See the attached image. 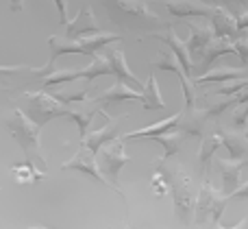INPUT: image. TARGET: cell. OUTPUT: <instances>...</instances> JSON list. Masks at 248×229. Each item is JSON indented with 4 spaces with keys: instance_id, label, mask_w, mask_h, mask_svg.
<instances>
[{
    "instance_id": "1",
    "label": "cell",
    "mask_w": 248,
    "mask_h": 229,
    "mask_svg": "<svg viewBox=\"0 0 248 229\" xmlns=\"http://www.w3.org/2000/svg\"><path fill=\"white\" fill-rule=\"evenodd\" d=\"M0 122L7 129V133L11 135L17 142L22 155H24L26 162H33L39 168H46V157L42 153V147H39V138H42V127L37 122H33L29 116L24 114V109H13V112L0 114Z\"/></svg>"
},
{
    "instance_id": "2",
    "label": "cell",
    "mask_w": 248,
    "mask_h": 229,
    "mask_svg": "<svg viewBox=\"0 0 248 229\" xmlns=\"http://www.w3.org/2000/svg\"><path fill=\"white\" fill-rule=\"evenodd\" d=\"M24 114L33 122H37L39 127H44L46 122L55 120V118H61V116L68 118L70 109L61 100H57L52 94H46V92H26Z\"/></svg>"
},
{
    "instance_id": "3",
    "label": "cell",
    "mask_w": 248,
    "mask_h": 229,
    "mask_svg": "<svg viewBox=\"0 0 248 229\" xmlns=\"http://www.w3.org/2000/svg\"><path fill=\"white\" fill-rule=\"evenodd\" d=\"M96 162H98V168H100V173H103V177L107 179V186H111L113 190H118L122 195V190L118 188V175H120L122 168L128 164V155L124 153L122 138L113 140L107 147L100 148V151L96 153Z\"/></svg>"
},
{
    "instance_id": "4",
    "label": "cell",
    "mask_w": 248,
    "mask_h": 229,
    "mask_svg": "<svg viewBox=\"0 0 248 229\" xmlns=\"http://www.w3.org/2000/svg\"><path fill=\"white\" fill-rule=\"evenodd\" d=\"M227 203H229V196L224 195V192H218L216 188H211L209 181H205L201 192H198V199H196L194 221H196L198 225H205V223H209V221L218 225Z\"/></svg>"
},
{
    "instance_id": "5",
    "label": "cell",
    "mask_w": 248,
    "mask_h": 229,
    "mask_svg": "<svg viewBox=\"0 0 248 229\" xmlns=\"http://www.w3.org/2000/svg\"><path fill=\"white\" fill-rule=\"evenodd\" d=\"M196 199L198 196L192 192V183L187 177L179 175L172 181V203H174V214L179 216L181 223H189L196 210Z\"/></svg>"
},
{
    "instance_id": "6",
    "label": "cell",
    "mask_w": 248,
    "mask_h": 229,
    "mask_svg": "<svg viewBox=\"0 0 248 229\" xmlns=\"http://www.w3.org/2000/svg\"><path fill=\"white\" fill-rule=\"evenodd\" d=\"M61 170H77V173H83L87 177H92L96 183H107V179L103 177L98 168V162H96V153H92L90 148L81 147L68 162L61 164Z\"/></svg>"
},
{
    "instance_id": "7",
    "label": "cell",
    "mask_w": 248,
    "mask_h": 229,
    "mask_svg": "<svg viewBox=\"0 0 248 229\" xmlns=\"http://www.w3.org/2000/svg\"><path fill=\"white\" fill-rule=\"evenodd\" d=\"M98 33H100V26L96 24L94 16H92V9L87 4H83L78 9L77 17L65 24V37L68 39H81V37H90V35H98Z\"/></svg>"
},
{
    "instance_id": "8",
    "label": "cell",
    "mask_w": 248,
    "mask_h": 229,
    "mask_svg": "<svg viewBox=\"0 0 248 229\" xmlns=\"http://www.w3.org/2000/svg\"><path fill=\"white\" fill-rule=\"evenodd\" d=\"M107 59H109V64H111V72H113V77H118V81L124 83V85H128V87H133V90H137V92H144L146 85L128 70L126 59H124V52L120 48H109Z\"/></svg>"
},
{
    "instance_id": "9",
    "label": "cell",
    "mask_w": 248,
    "mask_h": 229,
    "mask_svg": "<svg viewBox=\"0 0 248 229\" xmlns=\"http://www.w3.org/2000/svg\"><path fill=\"white\" fill-rule=\"evenodd\" d=\"M181 122H183V112H176L174 116L166 118V120H161V122H155V125H150V127H144V129H137V131H131V133L122 135V140L157 138V135H163V133H179Z\"/></svg>"
},
{
    "instance_id": "10",
    "label": "cell",
    "mask_w": 248,
    "mask_h": 229,
    "mask_svg": "<svg viewBox=\"0 0 248 229\" xmlns=\"http://www.w3.org/2000/svg\"><path fill=\"white\" fill-rule=\"evenodd\" d=\"M166 9L176 17H211L214 4L194 2V0H166Z\"/></svg>"
},
{
    "instance_id": "11",
    "label": "cell",
    "mask_w": 248,
    "mask_h": 229,
    "mask_svg": "<svg viewBox=\"0 0 248 229\" xmlns=\"http://www.w3.org/2000/svg\"><path fill=\"white\" fill-rule=\"evenodd\" d=\"M153 39H159V42L168 44L172 55H174V59H176V64L183 68V72L187 74V77H192V55H189V50H187V42H181L172 29L166 31V33H161V35H153Z\"/></svg>"
},
{
    "instance_id": "12",
    "label": "cell",
    "mask_w": 248,
    "mask_h": 229,
    "mask_svg": "<svg viewBox=\"0 0 248 229\" xmlns=\"http://www.w3.org/2000/svg\"><path fill=\"white\" fill-rule=\"evenodd\" d=\"M216 35L211 26H196L189 24V39H187V50L192 55L194 61H201V57L205 55V50L214 44Z\"/></svg>"
},
{
    "instance_id": "13",
    "label": "cell",
    "mask_w": 248,
    "mask_h": 229,
    "mask_svg": "<svg viewBox=\"0 0 248 229\" xmlns=\"http://www.w3.org/2000/svg\"><path fill=\"white\" fill-rule=\"evenodd\" d=\"M120 120H109V125H105L98 131H90L85 140H81V147L90 148L92 153H98L103 147H107L113 140H120V131H118Z\"/></svg>"
},
{
    "instance_id": "14",
    "label": "cell",
    "mask_w": 248,
    "mask_h": 229,
    "mask_svg": "<svg viewBox=\"0 0 248 229\" xmlns=\"http://www.w3.org/2000/svg\"><path fill=\"white\" fill-rule=\"evenodd\" d=\"M124 100H141V92L133 90V87L124 85V83L118 81L116 85H111L109 90H105L103 94H98L94 98V105H100V107H109V105L116 103H124Z\"/></svg>"
},
{
    "instance_id": "15",
    "label": "cell",
    "mask_w": 248,
    "mask_h": 229,
    "mask_svg": "<svg viewBox=\"0 0 248 229\" xmlns=\"http://www.w3.org/2000/svg\"><path fill=\"white\" fill-rule=\"evenodd\" d=\"M209 22H211V29H214L216 39H235L237 31H240L237 29L235 17H233L229 11H224L222 7H216V11H214V16L209 17Z\"/></svg>"
},
{
    "instance_id": "16",
    "label": "cell",
    "mask_w": 248,
    "mask_h": 229,
    "mask_svg": "<svg viewBox=\"0 0 248 229\" xmlns=\"http://www.w3.org/2000/svg\"><path fill=\"white\" fill-rule=\"evenodd\" d=\"M157 68L159 70H166V72H174L176 77H179V83H181V87H183V96H185V109H194L196 92H194L192 81H189V77L183 72V68H181L179 64H172L170 57H161V59L157 61Z\"/></svg>"
},
{
    "instance_id": "17",
    "label": "cell",
    "mask_w": 248,
    "mask_h": 229,
    "mask_svg": "<svg viewBox=\"0 0 248 229\" xmlns=\"http://www.w3.org/2000/svg\"><path fill=\"white\" fill-rule=\"evenodd\" d=\"M220 173H222V192L231 199V195L240 188V175L244 168V162L237 160H220Z\"/></svg>"
},
{
    "instance_id": "18",
    "label": "cell",
    "mask_w": 248,
    "mask_h": 229,
    "mask_svg": "<svg viewBox=\"0 0 248 229\" xmlns=\"http://www.w3.org/2000/svg\"><path fill=\"white\" fill-rule=\"evenodd\" d=\"M11 173H13V177H16V181L17 183H37V181H42L44 177L48 175V170H44V168H39L37 164H33V162H22V164H16L11 168Z\"/></svg>"
},
{
    "instance_id": "19",
    "label": "cell",
    "mask_w": 248,
    "mask_h": 229,
    "mask_svg": "<svg viewBox=\"0 0 248 229\" xmlns=\"http://www.w3.org/2000/svg\"><path fill=\"white\" fill-rule=\"evenodd\" d=\"M141 107H144V112H157V109L166 107V100L159 94V83L153 74L148 77L144 92H141Z\"/></svg>"
},
{
    "instance_id": "20",
    "label": "cell",
    "mask_w": 248,
    "mask_h": 229,
    "mask_svg": "<svg viewBox=\"0 0 248 229\" xmlns=\"http://www.w3.org/2000/svg\"><path fill=\"white\" fill-rule=\"evenodd\" d=\"M240 79H246L244 70L220 68V70H214V72H207L202 77H198L196 83L198 85H205V83H231V81H240Z\"/></svg>"
},
{
    "instance_id": "21",
    "label": "cell",
    "mask_w": 248,
    "mask_h": 229,
    "mask_svg": "<svg viewBox=\"0 0 248 229\" xmlns=\"http://www.w3.org/2000/svg\"><path fill=\"white\" fill-rule=\"evenodd\" d=\"M107 4L116 7L118 11H124L128 16H135V17H150V20H157L153 11L146 7L144 0H107Z\"/></svg>"
},
{
    "instance_id": "22",
    "label": "cell",
    "mask_w": 248,
    "mask_h": 229,
    "mask_svg": "<svg viewBox=\"0 0 248 229\" xmlns=\"http://www.w3.org/2000/svg\"><path fill=\"white\" fill-rule=\"evenodd\" d=\"M222 55H235V44H233V39H214V44H211L205 50V55L201 57V64L207 68V65H211Z\"/></svg>"
},
{
    "instance_id": "23",
    "label": "cell",
    "mask_w": 248,
    "mask_h": 229,
    "mask_svg": "<svg viewBox=\"0 0 248 229\" xmlns=\"http://www.w3.org/2000/svg\"><path fill=\"white\" fill-rule=\"evenodd\" d=\"M222 147V133H214V135H207L205 140H202V147H201V153H198V162H201L202 170H205V175H209V164L211 160H214L216 151Z\"/></svg>"
},
{
    "instance_id": "24",
    "label": "cell",
    "mask_w": 248,
    "mask_h": 229,
    "mask_svg": "<svg viewBox=\"0 0 248 229\" xmlns=\"http://www.w3.org/2000/svg\"><path fill=\"white\" fill-rule=\"evenodd\" d=\"M150 188H153V192L159 196V199H163V196L170 195V190H172V175L166 170L163 160H159L157 170H155L153 179H150Z\"/></svg>"
},
{
    "instance_id": "25",
    "label": "cell",
    "mask_w": 248,
    "mask_h": 229,
    "mask_svg": "<svg viewBox=\"0 0 248 229\" xmlns=\"http://www.w3.org/2000/svg\"><path fill=\"white\" fill-rule=\"evenodd\" d=\"M98 114H103V116H105L103 109L98 112L96 107L85 109V112H72V109H70L68 118L74 122V125H77L78 133H81V140H85V138H87V133H90V129H92V122H94V118L98 116Z\"/></svg>"
},
{
    "instance_id": "26",
    "label": "cell",
    "mask_w": 248,
    "mask_h": 229,
    "mask_svg": "<svg viewBox=\"0 0 248 229\" xmlns=\"http://www.w3.org/2000/svg\"><path fill=\"white\" fill-rule=\"evenodd\" d=\"M246 144H248L246 138H240V135H235V133H227V131H222V147L231 153L233 160H244V157L248 155Z\"/></svg>"
},
{
    "instance_id": "27",
    "label": "cell",
    "mask_w": 248,
    "mask_h": 229,
    "mask_svg": "<svg viewBox=\"0 0 248 229\" xmlns=\"http://www.w3.org/2000/svg\"><path fill=\"white\" fill-rule=\"evenodd\" d=\"M155 142H159L163 147V157L161 160H166V157L174 155L176 151H179V144H181V138L176 133H163V135H157V138H153Z\"/></svg>"
},
{
    "instance_id": "28",
    "label": "cell",
    "mask_w": 248,
    "mask_h": 229,
    "mask_svg": "<svg viewBox=\"0 0 248 229\" xmlns=\"http://www.w3.org/2000/svg\"><path fill=\"white\" fill-rule=\"evenodd\" d=\"M55 96L57 100H61L63 105H68V103H85L87 100V92L83 90V92H74V94H65V92H55Z\"/></svg>"
},
{
    "instance_id": "29",
    "label": "cell",
    "mask_w": 248,
    "mask_h": 229,
    "mask_svg": "<svg viewBox=\"0 0 248 229\" xmlns=\"http://www.w3.org/2000/svg\"><path fill=\"white\" fill-rule=\"evenodd\" d=\"M233 44H235V55L242 59V64L248 65V39L246 37H235Z\"/></svg>"
},
{
    "instance_id": "30",
    "label": "cell",
    "mask_w": 248,
    "mask_h": 229,
    "mask_svg": "<svg viewBox=\"0 0 248 229\" xmlns=\"http://www.w3.org/2000/svg\"><path fill=\"white\" fill-rule=\"evenodd\" d=\"M22 70H31V72H37V68H31V65H0V77H9V74H17Z\"/></svg>"
},
{
    "instance_id": "31",
    "label": "cell",
    "mask_w": 248,
    "mask_h": 229,
    "mask_svg": "<svg viewBox=\"0 0 248 229\" xmlns=\"http://www.w3.org/2000/svg\"><path fill=\"white\" fill-rule=\"evenodd\" d=\"M57 7V13H59V22L61 24H68V20H65V11H68V0H52Z\"/></svg>"
},
{
    "instance_id": "32",
    "label": "cell",
    "mask_w": 248,
    "mask_h": 229,
    "mask_svg": "<svg viewBox=\"0 0 248 229\" xmlns=\"http://www.w3.org/2000/svg\"><path fill=\"white\" fill-rule=\"evenodd\" d=\"M231 199H248V183H244L242 188H237V190L231 195Z\"/></svg>"
},
{
    "instance_id": "33",
    "label": "cell",
    "mask_w": 248,
    "mask_h": 229,
    "mask_svg": "<svg viewBox=\"0 0 248 229\" xmlns=\"http://www.w3.org/2000/svg\"><path fill=\"white\" fill-rule=\"evenodd\" d=\"M22 2H24V0H11V11L13 13H20L22 11Z\"/></svg>"
},
{
    "instance_id": "34",
    "label": "cell",
    "mask_w": 248,
    "mask_h": 229,
    "mask_svg": "<svg viewBox=\"0 0 248 229\" xmlns=\"http://www.w3.org/2000/svg\"><path fill=\"white\" fill-rule=\"evenodd\" d=\"M246 225H248V221L244 218V221H240L235 227H231V229H246ZM218 229H227V227H222V225H220V223H218Z\"/></svg>"
},
{
    "instance_id": "35",
    "label": "cell",
    "mask_w": 248,
    "mask_h": 229,
    "mask_svg": "<svg viewBox=\"0 0 248 229\" xmlns=\"http://www.w3.org/2000/svg\"><path fill=\"white\" fill-rule=\"evenodd\" d=\"M31 229H50V227H42V225H35V227H31Z\"/></svg>"
},
{
    "instance_id": "36",
    "label": "cell",
    "mask_w": 248,
    "mask_h": 229,
    "mask_svg": "<svg viewBox=\"0 0 248 229\" xmlns=\"http://www.w3.org/2000/svg\"><path fill=\"white\" fill-rule=\"evenodd\" d=\"M244 138H246V142H248V125H246V131H244Z\"/></svg>"
},
{
    "instance_id": "37",
    "label": "cell",
    "mask_w": 248,
    "mask_h": 229,
    "mask_svg": "<svg viewBox=\"0 0 248 229\" xmlns=\"http://www.w3.org/2000/svg\"><path fill=\"white\" fill-rule=\"evenodd\" d=\"M207 2H211V0H207Z\"/></svg>"
},
{
    "instance_id": "38",
    "label": "cell",
    "mask_w": 248,
    "mask_h": 229,
    "mask_svg": "<svg viewBox=\"0 0 248 229\" xmlns=\"http://www.w3.org/2000/svg\"><path fill=\"white\" fill-rule=\"evenodd\" d=\"M126 229H128V227H126Z\"/></svg>"
}]
</instances>
